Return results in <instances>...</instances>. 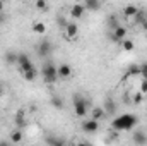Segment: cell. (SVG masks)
Listing matches in <instances>:
<instances>
[{
    "mask_svg": "<svg viewBox=\"0 0 147 146\" xmlns=\"http://www.w3.org/2000/svg\"><path fill=\"white\" fill-rule=\"evenodd\" d=\"M33 33H36V35H45L46 33V24L45 23H41V21H36V23H33Z\"/></svg>",
    "mask_w": 147,
    "mask_h": 146,
    "instance_id": "d6986e66",
    "label": "cell"
},
{
    "mask_svg": "<svg viewBox=\"0 0 147 146\" xmlns=\"http://www.w3.org/2000/svg\"><path fill=\"white\" fill-rule=\"evenodd\" d=\"M0 146H12V143H10V141H5V139H2V141H0Z\"/></svg>",
    "mask_w": 147,
    "mask_h": 146,
    "instance_id": "d6a6232c",
    "label": "cell"
},
{
    "mask_svg": "<svg viewBox=\"0 0 147 146\" xmlns=\"http://www.w3.org/2000/svg\"><path fill=\"white\" fill-rule=\"evenodd\" d=\"M91 115H92V119H94V120H98V122H99L101 119H105V117H106V112L103 110V107H94V108L91 110Z\"/></svg>",
    "mask_w": 147,
    "mask_h": 146,
    "instance_id": "e0dca14e",
    "label": "cell"
},
{
    "mask_svg": "<svg viewBox=\"0 0 147 146\" xmlns=\"http://www.w3.org/2000/svg\"><path fill=\"white\" fill-rule=\"evenodd\" d=\"M84 14H86L84 2H82V3H74L72 7H70V17H72V19H80Z\"/></svg>",
    "mask_w": 147,
    "mask_h": 146,
    "instance_id": "8fae6325",
    "label": "cell"
},
{
    "mask_svg": "<svg viewBox=\"0 0 147 146\" xmlns=\"http://www.w3.org/2000/svg\"><path fill=\"white\" fill-rule=\"evenodd\" d=\"M22 139H24V132H22L21 129H14V131L10 132V136H9V141H10L12 145H19Z\"/></svg>",
    "mask_w": 147,
    "mask_h": 146,
    "instance_id": "7c38bea8",
    "label": "cell"
},
{
    "mask_svg": "<svg viewBox=\"0 0 147 146\" xmlns=\"http://www.w3.org/2000/svg\"><path fill=\"white\" fill-rule=\"evenodd\" d=\"M41 74H43V81L46 84H55L58 81V72H57V65L51 60H46L41 67Z\"/></svg>",
    "mask_w": 147,
    "mask_h": 146,
    "instance_id": "7a4b0ae2",
    "label": "cell"
},
{
    "mask_svg": "<svg viewBox=\"0 0 147 146\" xmlns=\"http://www.w3.org/2000/svg\"><path fill=\"white\" fill-rule=\"evenodd\" d=\"M142 100H144V96H142V93H140V91H139V93H135V95H134V98H132V102H134L135 105L142 103Z\"/></svg>",
    "mask_w": 147,
    "mask_h": 146,
    "instance_id": "f1b7e54d",
    "label": "cell"
},
{
    "mask_svg": "<svg viewBox=\"0 0 147 146\" xmlns=\"http://www.w3.org/2000/svg\"><path fill=\"white\" fill-rule=\"evenodd\" d=\"M17 55H19V53H16V52H7V53L3 55V60H5L9 65L17 64Z\"/></svg>",
    "mask_w": 147,
    "mask_h": 146,
    "instance_id": "ffe728a7",
    "label": "cell"
},
{
    "mask_svg": "<svg viewBox=\"0 0 147 146\" xmlns=\"http://www.w3.org/2000/svg\"><path fill=\"white\" fill-rule=\"evenodd\" d=\"M140 93L147 95V79H142V83H140Z\"/></svg>",
    "mask_w": 147,
    "mask_h": 146,
    "instance_id": "4dcf8cb0",
    "label": "cell"
},
{
    "mask_svg": "<svg viewBox=\"0 0 147 146\" xmlns=\"http://www.w3.org/2000/svg\"><path fill=\"white\" fill-rule=\"evenodd\" d=\"M137 12H139V7H137V5H134V3L125 5V7H123V14H125V17H135V16H137Z\"/></svg>",
    "mask_w": 147,
    "mask_h": 146,
    "instance_id": "2e32d148",
    "label": "cell"
},
{
    "mask_svg": "<svg viewBox=\"0 0 147 146\" xmlns=\"http://www.w3.org/2000/svg\"><path fill=\"white\" fill-rule=\"evenodd\" d=\"M72 105H74V113L77 117H80V119H84L87 115V112H91L89 110V102L84 96H80V95H74Z\"/></svg>",
    "mask_w": 147,
    "mask_h": 146,
    "instance_id": "3957f363",
    "label": "cell"
},
{
    "mask_svg": "<svg viewBox=\"0 0 147 146\" xmlns=\"http://www.w3.org/2000/svg\"><path fill=\"white\" fill-rule=\"evenodd\" d=\"M103 110L106 112V115H113V113L116 112V103H115V100H113V98H106V102H105V105H103Z\"/></svg>",
    "mask_w": 147,
    "mask_h": 146,
    "instance_id": "9a60e30c",
    "label": "cell"
},
{
    "mask_svg": "<svg viewBox=\"0 0 147 146\" xmlns=\"http://www.w3.org/2000/svg\"><path fill=\"white\" fill-rule=\"evenodd\" d=\"M57 24H58V26H60L62 29H65V28H67V24H69V21H67L65 17H62V16H58V17H57Z\"/></svg>",
    "mask_w": 147,
    "mask_h": 146,
    "instance_id": "4316f807",
    "label": "cell"
},
{
    "mask_svg": "<svg viewBox=\"0 0 147 146\" xmlns=\"http://www.w3.org/2000/svg\"><path fill=\"white\" fill-rule=\"evenodd\" d=\"M45 141H46V145L48 146H67L65 145V139L57 138V136H46Z\"/></svg>",
    "mask_w": 147,
    "mask_h": 146,
    "instance_id": "5bb4252c",
    "label": "cell"
},
{
    "mask_svg": "<svg viewBox=\"0 0 147 146\" xmlns=\"http://www.w3.org/2000/svg\"><path fill=\"white\" fill-rule=\"evenodd\" d=\"M16 65H17V71L21 74H26V72H29V71H33V69H36L34 64L31 62V59L28 57V53H19Z\"/></svg>",
    "mask_w": 147,
    "mask_h": 146,
    "instance_id": "277c9868",
    "label": "cell"
},
{
    "mask_svg": "<svg viewBox=\"0 0 147 146\" xmlns=\"http://www.w3.org/2000/svg\"><path fill=\"white\" fill-rule=\"evenodd\" d=\"M75 146H92V145H91V143H87V141H79Z\"/></svg>",
    "mask_w": 147,
    "mask_h": 146,
    "instance_id": "1f68e13d",
    "label": "cell"
},
{
    "mask_svg": "<svg viewBox=\"0 0 147 146\" xmlns=\"http://www.w3.org/2000/svg\"><path fill=\"white\" fill-rule=\"evenodd\" d=\"M139 72H140V65H137V64H132L130 67H128V71H127V77H130V76H139Z\"/></svg>",
    "mask_w": 147,
    "mask_h": 146,
    "instance_id": "7402d4cb",
    "label": "cell"
},
{
    "mask_svg": "<svg viewBox=\"0 0 147 146\" xmlns=\"http://www.w3.org/2000/svg\"><path fill=\"white\" fill-rule=\"evenodd\" d=\"M3 7H5V3H3V2H0V14L3 12Z\"/></svg>",
    "mask_w": 147,
    "mask_h": 146,
    "instance_id": "e575fe53",
    "label": "cell"
},
{
    "mask_svg": "<svg viewBox=\"0 0 147 146\" xmlns=\"http://www.w3.org/2000/svg\"><path fill=\"white\" fill-rule=\"evenodd\" d=\"M127 35H128V29H127L125 26H118L116 29H113L111 40H113L115 43H123V41L127 40Z\"/></svg>",
    "mask_w": 147,
    "mask_h": 146,
    "instance_id": "52a82bcc",
    "label": "cell"
},
{
    "mask_svg": "<svg viewBox=\"0 0 147 146\" xmlns=\"http://www.w3.org/2000/svg\"><path fill=\"white\" fill-rule=\"evenodd\" d=\"M137 124H139V117L135 113H121V115H118L111 120V129H115L116 132L132 131Z\"/></svg>",
    "mask_w": 147,
    "mask_h": 146,
    "instance_id": "6da1fadb",
    "label": "cell"
},
{
    "mask_svg": "<svg viewBox=\"0 0 147 146\" xmlns=\"http://www.w3.org/2000/svg\"><path fill=\"white\" fill-rule=\"evenodd\" d=\"M135 21H137L139 24H142L144 21H147V12L146 10H140V9H139V12H137V16H135Z\"/></svg>",
    "mask_w": 147,
    "mask_h": 146,
    "instance_id": "484cf974",
    "label": "cell"
},
{
    "mask_svg": "<svg viewBox=\"0 0 147 146\" xmlns=\"http://www.w3.org/2000/svg\"><path fill=\"white\" fill-rule=\"evenodd\" d=\"M108 26H110V29L113 31V29H116V28L121 26V24L118 23V17H116V16H110V17H108Z\"/></svg>",
    "mask_w": 147,
    "mask_h": 146,
    "instance_id": "cb8c5ba5",
    "label": "cell"
},
{
    "mask_svg": "<svg viewBox=\"0 0 147 146\" xmlns=\"http://www.w3.org/2000/svg\"><path fill=\"white\" fill-rule=\"evenodd\" d=\"M57 72H58V79H69L72 76L74 69L70 64H60L57 65Z\"/></svg>",
    "mask_w": 147,
    "mask_h": 146,
    "instance_id": "ba28073f",
    "label": "cell"
},
{
    "mask_svg": "<svg viewBox=\"0 0 147 146\" xmlns=\"http://www.w3.org/2000/svg\"><path fill=\"white\" fill-rule=\"evenodd\" d=\"M84 7H86V10H99L101 9V2H98V0H86L84 2Z\"/></svg>",
    "mask_w": 147,
    "mask_h": 146,
    "instance_id": "ac0fdd59",
    "label": "cell"
},
{
    "mask_svg": "<svg viewBox=\"0 0 147 146\" xmlns=\"http://www.w3.org/2000/svg\"><path fill=\"white\" fill-rule=\"evenodd\" d=\"M132 141L135 146H147V132L146 131H135L132 136Z\"/></svg>",
    "mask_w": 147,
    "mask_h": 146,
    "instance_id": "30bf717a",
    "label": "cell"
},
{
    "mask_svg": "<svg viewBox=\"0 0 147 146\" xmlns=\"http://www.w3.org/2000/svg\"><path fill=\"white\" fill-rule=\"evenodd\" d=\"M63 35H65L67 40L74 41V40L77 38V35H79V26H77L75 23H69V24H67V28L63 29Z\"/></svg>",
    "mask_w": 147,
    "mask_h": 146,
    "instance_id": "9c48e42d",
    "label": "cell"
},
{
    "mask_svg": "<svg viewBox=\"0 0 147 146\" xmlns=\"http://www.w3.org/2000/svg\"><path fill=\"white\" fill-rule=\"evenodd\" d=\"M22 77H24V81H28V83L34 81V79L38 77V69H33V71H29V72L22 74Z\"/></svg>",
    "mask_w": 147,
    "mask_h": 146,
    "instance_id": "603a6c76",
    "label": "cell"
},
{
    "mask_svg": "<svg viewBox=\"0 0 147 146\" xmlns=\"http://www.w3.org/2000/svg\"><path fill=\"white\" fill-rule=\"evenodd\" d=\"M139 76H140L142 79H147V62L140 64V72H139Z\"/></svg>",
    "mask_w": 147,
    "mask_h": 146,
    "instance_id": "83f0119b",
    "label": "cell"
},
{
    "mask_svg": "<svg viewBox=\"0 0 147 146\" xmlns=\"http://www.w3.org/2000/svg\"><path fill=\"white\" fill-rule=\"evenodd\" d=\"M121 48H123L125 52H132V50L135 48V43H134L132 40H128V38H127V40H125V41L121 43Z\"/></svg>",
    "mask_w": 147,
    "mask_h": 146,
    "instance_id": "d4e9b609",
    "label": "cell"
},
{
    "mask_svg": "<svg viewBox=\"0 0 147 146\" xmlns=\"http://www.w3.org/2000/svg\"><path fill=\"white\" fill-rule=\"evenodd\" d=\"M140 28H142V29H144V31H147V21H144V23H142V24H140Z\"/></svg>",
    "mask_w": 147,
    "mask_h": 146,
    "instance_id": "836d02e7",
    "label": "cell"
},
{
    "mask_svg": "<svg viewBox=\"0 0 147 146\" xmlns=\"http://www.w3.org/2000/svg\"><path fill=\"white\" fill-rule=\"evenodd\" d=\"M80 127H82V131H84L86 134H94V132H98V129H99V122L94 120V119H86V120H82Z\"/></svg>",
    "mask_w": 147,
    "mask_h": 146,
    "instance_id": "8992f818",
    "label": "cell"
},
{
    "mask_svg": "<svg viewBox=\"0 0 147 146\" xmlns=\"http://www.w3.org/2000/svg\"><path fill=\"white\" fill-rule=\"evenodd\" d=\"M38 55L41 57V59H45V57H48V55H51V52H53V43L46 38V40H41L39 43H38Z\"/></svg>",
    "mask_w": 147,
    "mask_h": 146,
    "instance_id": "5b68a950",
    "label": "cell"
},
{
    "mask_svg": "<svg viewBox=\"0 0 147 146\" xmlns=\"http://www.w3.org/2000/svg\"><path fill=\"white\" fill-rule=\"evenodd\" d=\"M16 129H24L26 126H28V120H26V115H24V112H17L16 113Z\"/></svg>",
    "mask_w": 147,
    "mask_h": 146,
    "instance_id": "4fadbf2b",
    "label": "cell"
},
{
    "mask_svg": "<svg viewBox=\"0 0 147 146\" xmlns=\"http://www.w3.org/2000/svg\"><path fill=\"white\" fill-rule=\"evenodd\" d=\"M51 105L57 110H63V107H65V105H63V100H62L60 96H51Z\"/></svg>",
    "mask_w": 147,
    "mask_h": 146,
    "instance_id": "44dd1931",
    "label": "cell"
},
{
    "mask_svg": "<svg viewBox=\"0 0 147 146\" xmlns=\"http://www.w3.org/2000/svg\"><path fill=\"white\" fill-rule=\"evenodd\" d=\"M3 23V14H0V24Z\"/></svg>",
    "mask_w": 147,
    "mask_h": 146,
    "instance_id": "8d00e7d4",
    "label": "cell"
},
{
    "mask_svg": "<svg viewBox=\"0 0 147 146\" xmlns=\"http://www.w3.org/2000/svg\"><path fill=\"white\" fill-rule=\"evenodd\" d=\"M36 7H38V9H41V10H46V9H48V3H46L45 0H38Z\"/></svg>",
    "mask_w": 147,
    "mask_h": 146,
    "instance_id": "f546056e",
    "label": "cell"
},
{
    "mask_svg": "<svg viewBox=\"0 0 147 146\" xmlns=\"http://www.w3.org/2000/svg\"><path fill=\"white\" fill-rule=\"evenodd\" d=\"M2 95H3V86L0 84V96H2Z\"/></svg>",
    "mask_w": 147,
    "mask_h": 146,
    "instance_id": "d590c367",
    "label": "cell"
}]
</instances>
